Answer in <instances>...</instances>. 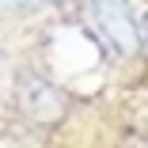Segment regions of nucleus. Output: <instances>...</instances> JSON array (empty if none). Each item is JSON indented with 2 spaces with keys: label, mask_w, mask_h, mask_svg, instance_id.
Segmentation results:
<instances>
[{
  "label": "nucleus",
  "mask_w": 148,
  "mask_h": 148,
  "mask_svg": "<svg viewBox=\"0 0 148 148\" xmlns=\"http://www.w3.org/2000/svg\"><path fill=\"white\" fill-rule=\"evenodd\" d=\"M87 19H91L99 42L118 57H137L144 42V27L129 0H87Z\"/></svg>",
  "instance_id": "obj_1"
},
{
  "label": "nucleus",
  "mask_w": 148,
  "mask_h": 148,
  "mask_svg": "<svg viewBox=\"0 0 148 148\" xmlns=\"http://www.w3.org/2000/svg\"><path fill=\"white\" fill-rule=\"evenodd\" d=\"M15 99H19V110L31 114L34 122H42V125L61 122L65 110H69V99L61 95V87L49 84L46 76H23L15 84Z\"/></svg>",
  "instance_id": "obj_2"
},
{
  "label": "nucleus",
  "mask_w": 148,
  "mask_h": 148,
  "mask_svg": "<svg viewBox=\"0 0 148 148\" xmlns=\"http://www.w3.org/2000/svg\"><path fill=\"white\" fill-rule=\"evenodd\" d=\"M38 4H46V0H0V12H27Z\"/></svg>",
  "instance_id": "obj_3"
},
{
  "label": "nucleus",
  "mask_w": 148,
  "mask_h": 148,
  "mask_svg": "<svg viewBox=\"0 0 148 148\" xmlns=\"http://www.w3.org/2000/svg\"><path fill=\"white\" fill-rule=\"evenodd\" d=\"M4 69H8V61H4V53H0V80H4Z\"/></svg>",
  "instance_id": "obj_4"
}]
</instances>
